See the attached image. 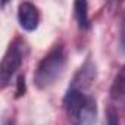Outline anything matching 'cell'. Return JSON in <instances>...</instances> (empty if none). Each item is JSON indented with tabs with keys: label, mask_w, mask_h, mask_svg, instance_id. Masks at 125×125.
Wrapping results in <instances>:
<instances>
[{
	"label": "cell",
	"mask_w": 125,
	"mask_h": 125,
	"mask_svg": "<svg viewBox=\"0 0 125 125\" xmlns=\"http://www.w3.org/2000/svg\"><path fill=\"white\" fill-rule=\"evenodd\" d=\"M65 112L71 125H94L97 119V104L94 97L81 90L69 88L63 99Z\"/></svg>",
	"instance_id": "1"
},
{
	"label": "cell",
	"mask_w": 125,
	"mask_h": 125,
	"mask_svg": "<svg viewBox=\"0 0 125 125\" xmlns=\"http://www.w3.org/2000/svg\"><path fill=\"white\" fill-rule=\"evenodd\" d=\"M96 65L91 60H85V63L78 69V72L75 74L74 80H72V85L71 88L75 90H81L84 91L87 87L91 85V83L96 80Z\"/></svg>",
	"instance_id": "5"
},
{
	"label": "cell",
	"mask_w": 125,
	"mask_h": 125,
	"mask_svg": "<svg viewBox=\"0 0 125 125\" xmlns=\"http://www.w3.org/2000/svg\"><path fill=\"white\" fill-rule=\"evenodd\" d=\"M18 21L25 31H34L40 22V12L32 3L22 2L18 6Z\"/></svg>",
	"instance_id": "4"
},
{
	"label": "cell",
	"mask_w": 125,
	"mask_h": 125,
	"mask_svg": "<svg viewBox=\"0 0 125 125\" xmlns=\"http://www.w3.org/2000/svg\"><path fill=\"white\" fill-rule=\"evenodd\" d=\"M24 49H25V46L21 40H15L8 47V50H6V53L2 59V65H0V83H2L3 88L10 83L15 72L22 65Z\"/></svg>",
	"instance_id": "3"
},
{
	"label": "cell",
	"mask_w": 125,
	"mask_h": 125,
	"mask_svg": "<svg viewBox=\"0 0 125 125\" xmlns=\"http://www.w3.org/2000/svg\"><path fill=\"white\" fill-rule=\"evenodd\" d=\"M66 65V54L63 46L53 47L38 63L34 74V84L38 88H47L56 83V80L62 75Z\"/></svg>",
	"instance_id": "2"
},
{
	"label": "cell",
	"mask_w": 125,
	"mask_h": 125,
	"mask_svg": "<svg viewBox=\"0 0 125 125\" xmlns=\"http://www.w3.org/2000/svg\"><path fill=\"white\" fill-rule=\"evenodd\" d=\"M87 3L85 2H77L74 5V10H75V19L77 24L81 30H87L90 27V21H88V12H87Z\"/></svg>",
	"instance_id": "7"
},
{
	"label": "cell",
	"mask_w": 125,
	"mask_h": 125,
	"mask_svg": "<svg viewBox=\"0 0 125 125\" xmlns=\"http://www.w3.org/2000/svg\"><path fill=\"white\" fill-rule=\"evenodd\" d=\"M3 125H13V122L9 119V121H5V122H3Z\"/></svg>",
	"instance_id": "11"
},
{
	"label": "cell",
	"mask_w": 125,
	"mask_h": 125,
	"mask_svg": "<svg viewBox=\"0 0 125 125\" xmlns=\"http://www.w3.org/2000/svg\"><path fill=\"white\" fill-rule=\"evenodd\" d=\"M119 46L121 50L125 53V13L122 18V24H121V34H119Z\"/></svg>",
	"instance_id": "9"
},
{
	"label": "cell",
	"mask_w": 125,
	"mask_h": 125,
	"mask_svg": "<svg viewBox=\"0 0 125 125\" xmlns=\"http://www.w3.org/2000/svg\"><path fill=\"white\" fill-rule=\"evenodd\" d=\"M110 97L113 100L125 99V65L119 69V72L113 78V83L110 87Z\"/></svg>",
	"instance_id": "6"
},
{
	"label": "cell",
	"mask_w": 125,
	"mask_h": 125,
	"mask_svg": "<svg viewBox=\"0 0 125 125\" xmlns=\"http://www.w3.org/2000/svg\"><path fill=\"white\" fill-rule=\"evenodd\" d=\"M106 125H121L118 110L113 106H109L106 110Z\"/></svg>",
	"instance_id": "8"
},
{
	"label": "cell",
	"mask_w": 125,
	"mask_h": 125,
	"mask_svg": "<svg viewBox=\"0 0 125 125\" xmlns=\"http://www.w3.org/2000/svg\"><path fill=\"white\" fill-rule=\"evenodd\" d=\"M24 93H25V77H24V75H21V77L18 78V88H16V97L22 96Z\"/></svg>",
	"instance_id": "10"
}]
</instances>
